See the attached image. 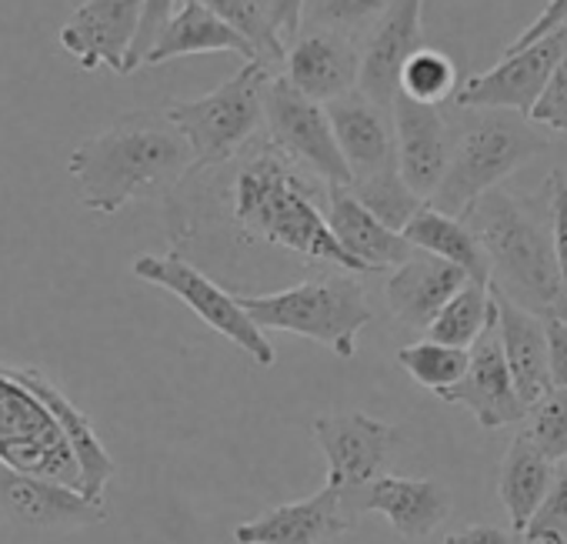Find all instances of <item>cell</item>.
Instances as JSON below:
<instances>
[{
    "label": "cell",
    "mask_w": 567,
    "mask_h": 544,
    "mask_svg": "<svg viewBox=\"0 0 567 544\" xmlns=\"http://www.w3.org/2000/svg\"><path fill=\"white\" fill-rule=\"evenodd\" d=\"M224 211L230 230L247 247L267 244L364 275L328 224V184L291 154H284L270 137H254L237 154Z\"/></svg>",
    "instance_id": "6da1fadb"
},
{
    "label": "cell",
    "mask_w": 567,
    "mask_h": 544,
    "mask_svg": "<svg viewBox=\"0 0 567 544\" xmlns=\"http://www.w3.org/2000/svg\"><path fill=\"white\" fill-rule=\"evenodd\" d=\"M68 171L87 211L117 214L137 197H167L194 171V151L167 111H131L81 141Z\"/></svg>",
    "instance_id": "7a4b0ae2"
},
{
    "label": "cell",
    "mask_w": 567,
    "mask_h": 544,
    "mask_svg": "<svg viewBox=\"0 0 567 544\" xmlns=\"http://www.w3.org/2000/svg\"><path fill=\"white\" fill-rule=\"evenodd\" d=\"M461 217L487 250L491 288L540 318H557L560 275L547 187L544 197H524L504 187H491Z\"/></svg>",
    "instance_id": "3957f363"
},
{
    "label": "cell",
    "mask_w": 567,
    "mask_h": 544,
    "mask_svg": "<svg viewBox=\"0 0 567 544\" xmlns=\"http://www.w3.org/2000/svg\"><path fill=\"white\" fill-rule=\"evenodd\" d=\"M237 298L260 331H284L318 341L344 361L358 355V335L374 321V308L351 270L311 278L284 291Z\"/></svg>",
    "instance_id": "277c9868"
},
{
    "label": "cell",
    "mask_w": 567,
    "mask_h": 544,
    "mask_svg": "<svg viewBox=\"0 0 567 544\" xmlns=\"http://www.w3.org/2000/svg\"><path fill=\"white\" fill-rule=\"evenodd\" d=\"M547 147L550 141L524 114L477 111V117H471L464 131L454 134L451 167L427 204L451 217H461L481 194L501 187L504 177H511Z\"/></svg>",
    "instance_id": "5b68a950"
},
{
    "label": "cell",
    "mask_w": 567,
    "mask_h": 544,
    "mask_svg": "<svg viewBox=\"0 0 567 544\" xmlns=\"http://www.w3.org/2000/svg\"><path fill=\"white\" fill-rule=\"evenodd\" d=\"M270 78V64L244 61V68L217 91L197 101H171L164 107L194 151L190 174L224 167L257 137L264 124V94Z\"/></svg>",
    "instance_id": "8992f818"
},
{
    "label": "cell",
    "mask_w": 567,
    "mask_h": 544,
    "mask_svg": "<svg viewBox=\"0 0 567 544\" xmlns=\"http://www.w3.org/2000/svg\"><path fill=\"white\" fill-rule=\"evenodd\" d=\"M134 278L164 288L167 295H174L177 301H184L210 331H217L220 338H227L234 348H240L257 368H274L277 365V351L267 338V331H260L254 325V318L244 311L240 298L230 295L224 285H217L207 270H200L190 257H184L181 250L171 254H141L134 264Z\"/></svg>",
    "instance_id": "52a82bcc"
},
{
    "label": "cell",
    "mask_w": 567,
    "mask_h": 544,
    "mask_svg": "<svg viewBox=\"0 0 567 544\" xmlns=\"http://www.w3.org/2000/svg\"><path fill=\"white\" fill-rule=\"evenodd\" d=\"M0 464L81 487V468L58 418L8 365H0Z\"/></svg>",
    "instance_id": "ba28073f"
},
{
    "label": "cell",
    "mask_w": 567,
    "mask_h": 544,
    "mask_svg": "<svg viewBox=\"0 0 567 544\" xmlns=\"http://www.w3.org/2000/svg\"><path fill=\"white\" fill-rule=\"evenodd\" d=\"M264 124L270 131V141L284 154H291L298 164H305L324 184H348L351 187V171H348V161L338 147V137H334V127H331L324 104L305 97L288 81V74L270 78V84H267Z\"/></svg>",
    "instance_id": "9c48e42d"
},
{
    "label": "cell",
    "mask_w": 567,
    "mask_h": 544,
    "mask_svg": "<svg viewBox=\"0 0 567 544\" xmlns=\"http://www.w3.org/2000/svg\"><path fill=\"white\" fill-rule=\"evenodd\" d=\"M318 448L328 458V487L358 491L384 474L394 448L401 444V428L364 411L321 414L315 421Z\"/></svg>",
    "instance_id": "30bf717a"
},
{
    "label": "cell",
    "mask_w": 567,
    "mask_h": 544,
    "mask_svg": "<svg viewBox=\"0 0 567 544\" xmlns=\"http://www.w3.org/2000/svg\"><path fill=\"white\" fill-rule=\"evenodd\" d=\"M560 61H564V38L560 31H554L517 54H504L501 64H494L491 71L467 78L457 88L454 104L461 111H514L527 117L550 71Z\"/></svg>",
    "instance_id": "8fae6325"
},
{
    "label": "cell",
    "mask_w": 567,
    "mask_h": 544,
    "mask_svg": "<svg viewBox=\"0 0 567 544\" xmlns=\"http://www.w3.org/2000/svg\"><path fill=\"white\" fill-rule=\"evenodd\" d=\"M144 8L147 0H84L64 21L58 41L84 71L111 68L127 78Z\"/></svg>",
    "instance_id": "7c38bea8"
},
{
    "label": "cell",
    "mask_w": 567,
    "mask_h": 544,
    "mask_svg": "<svg viewBox=\"0 0 567 544\" xmlns=\"http://www.w3.org/2000/svg\"><path fill=\"white\" fill-rule=\"evenodd\" d=\"M324 111L331 117L338 147L348 161L351 191H364L371 184H381L401 174L394 121L388 107L374 104L361 91H351L338 101H328Z\"/></svg>",
    "instance_id": "4fadbf2b"
},
{
    "label": "cell",
    "mask_w": 567,
    "mask_h": 544,
    "mask_svg": "<svg viewBox=\"0 0 567 544\" xmlns=\"http://www.w3.org/2000/svg\"><path fill=\"white\" fill-rule=\"evenodd\" d=\"M0 517L31 531H74L107 521V504L81 487L0 464Z\"/></svg>",
    "instance_id": "5bb4252c"
},
{
    "label": "cell",
    "mask_w": 567,
    "mask_h": 544,
    "mask_svg": "<svg viewBox=\"0 0 567 544\" xmlns=\"http://www.w3.org/2000/svg\"><path fill=\"white\" fill-rule=\"evenodd\" d=\"M441 401L467 408L484 431L520 424L527 418V408H524V401H520V394L514 388V378H511V368H507V358H504V348H501L497 308H494V321L487 325V331L471 348L467 374L454 388H447L441 394Z\"/></svg>",
    "instance_id": "9a60e30c"
},
{
    "label": "cell",
    "mask_w": 567,
    "mask_h": 544,
    "mask_svg": "<svg viewBox=\"0 0 567 544\" xmlns=\"http://www.w3.org/2000/svg\"><path fill=\"white\" fill-rule=\"evenodd\" d=\"M391 121H394L401 174L421 201H431V194L441 187V181L451 167L454 131L437 104H421L404 94L394 97Z\"/></svg>",
    "instance_id": "2e32d148"
},
{
    "label": "cell",
    "mask_w": 567,
    "mask_h": 544,
    "mask_svg": "<svg viewBox=\"0 0 567 544\" xmlns=\"http://www.w3.org/2000/svg\"><path fill=\"white\" fill-rule=\"evenodd\" d=\"M344 504L354 521H361L371 511L384 514L388 524L394 527V534H401L408 541L427 537L451 514V494L441 481L404 478V474H381L371 484L348 491Z\"/></svg>",
    "instance_id": "e0dca14e"
},
{
    "label": "cell",
    "mask_w": 567,
    "mask_h": 544,
    "mask_svg": "<svg viewBox=\"0 0 567 544\" xmlns=\"http://www.w3.org/2000/svg\"><path fill=\"white\" fill-rule=\"evenodd\" d=\"M358 521L351 517L344 494L338 487H321L318 494L305 501L277 504L244 524L234 527L237 544H328L348 531H354Z\"/></svg>",
    "instance_id": "ac0fdd59"
},
{
    "label": "cell",
    "mask_w": 567,
    "mask_h": 544,
    "mask_svg": "<svg viewBox=\"0 0 567 544\" xmlns=\"http://www.w3.org/2000/svg\"><path fill=\"white\" fill-rule=\"evenodd\" d=\"M421 11H424V0H394L364 44L358 91L388 111H391L394 97L401 94L404 64L411 61V54H417L424 48Z\"/></svg>",
    "instance_id": "d6986e66"
},
{
    "label": "cell",
    "mask_w": 567,
    "mask_h": 544,
    "mask_svg": "<svg viewBox=\"0 0 567 544\" xmlns=\"http://www.w3.org/2000/svg\"><path fill=\"white\" fill-rule=\"evenodd\" d=\"M361 48L354 38L334 31H301L298 41L288 48L284 68L288 81L311 101L328 104L338 101L361 84Z\"/></svg>",
    "instance_id": "ffe728a7"
},
{
    "label": "cell",
    "mask_w": 567,
    "mask_h": 544,
    "mask_svg": "<svg viewBox=\"0 0 567 544\" xmlns=\"http://www.w3.org/2000/svg\"><path fill=\"white\" fill-rule=\"evenodd\" d=\"M328 224L338 237V244L358 260L364 270H394L404 260L414 257V244L404 237V230L388 227L348 184H328Z\"/></svg>",
    "instance_id": "44dd1931"
},
{
    "label": "cell",
    "mask_w": 567,
    "mask_h": 544,
    "mask_svg": "<svg viewBox=\"0 0 567 544\" xmlns=\"http://www.w3.org/2000/svg\"><path fill=\"white\" fill-rule=\"evenodd\" d=\"M471 278L464 270L444 257H434L427 250H414L411 260L391 270L384 298L398 325L411 331H427L431 321L441 315V308L467 285Z\"/></svg>",
    "instance_id": "7402d4cb"
},
{
    "label": "cell",
    "mask_w": 567,
    "mask_h": 544,
    "mask_svg": "<svg viewBox=\"0 0 567 544\" xmlns=\"http://www.w3.org/2000/svg\"><path fill=\"white\" fill-rule=\"evenodd\" d=\"M494 308H497V335L501 348L514 378V388L524 401V408H534L550 388V338H547V318L520 308L497 288H491Z\"/></svg>",
    "instance_id": "603a6c76"
},
{
    "label": "cell",
    "mask_w": 567,
    "mask_h": 544,
    "mask_svg": "<svg viewBox=\"0 0 567 544\" xmlns=\"http://www.w3.org/2000/svg\"><path fill=\"white\" fill-rule=\"evenodd\" d=\"M11 368V365H8ZM48 408H51V414L58 418V424H61V431H64V438H68V444H71V451H74V458H78V468H81V491L87 494V497H94V501H104V491H107V484L114 481V474H117V461H114V454L104 448V441H101V434L94 431V424H91V418L41 371V368H11Z\"/></svg>",
    "instance_id": "cb8c5ba5"
},
{
    "label": "cell",
    "mask_w": 567,
    "mask_h": 544,
    "mask_svg": "<svg viewBox=\"0 0 567 544\" xmlns=\"http://www.w3.org/2000/svg\"><path fill=\"white\" fill-rule=\"evenodd\" d=\"M187 54H237L244 61H260L254 44L227 21H220L210 8H204L200 0H181V8H174V14L151 44L144 68Z\"/></svg>",
    "instance_id": "d4e9b609"
},
{
    "label": "cell",
    "mask_w": 567,
    "mask_h": 544,
    "mask_svg": "<svg viewBox=\"0 0 567 544\" xmlns=\"http://www.w3.org/2000/svg\"><path fill=\"white\" fill-rule=\"evenodd\" d=\"M404 237L417 250H427L434 257H444V260L457 264L474 285L491 288V260H487V250L477 240V234L467 227L464 217H451V214H444V211H437V207H431L424 201L417 207V214L408 220Z\"/></svg>",
    "instance_id": "484cf974"
},
{
    "label": "cell",
    "mask_w": 567,
    "mask_h": 544,
    "mask_svg": "<svg viewBox=\"0 0 567 544\" xmlns=\"http://www.w3.org/2000/svg\"><path fill=\"white\" fill-rule=\"evenodd\" d=\"M554 468L557 464L547 461L524 431L504 451L501 471H497V497H501V504L511 517V527L517 534H524L534 511L540 507V501L554 481Z\"/></svg>",
    "instance_id": "4316f807"
},
{
    "label": "cell",
    "mask_w": 567,
    "mask_h": 544,
    "mask_svg": "<svg viewBox=\"0 0 567 544\" xmlns=\"http://www.w3.org/2000/svg\"><path fill=\"white\" fill-rule=\"evenodd\" d=\"M491 321H494V295H491V288L467 281V285L441 308V315L431 321V328H427L424 335H427L431 341H441V345L471 351L474 341L487 331Z\"/></svg>",
    "instance_id": "83f0119b"
},
{
    "label": "cell",
    "mask_w": 567,
    "mask_h": 544,
    "mask_svg": "<svg viewBox=\"0 0 567 544\" xmlns=\"http://www.w3.org/2000/svg\"><path fill=\"white\" fill-rule=\"evenodd\" d=\"M200 4L210 8L220 21H227L237 34H244L264 64L277 68L288 58V44H284L274 24L270 0H200Z\"/></svg>",
    "instance_id": "f1b7e54d"
},
{
    "label": "cell",
    "mask_w": 567,
    "mask_h": 544,
    "mask_svg": "<svg viewBox=\"0 0 567 544\" xmlns=\"http://www.w3.org/2000/svg\"><path fill=\"white\" fill-rule=\"evenodd\" d=\"M398 365L421 384L427 388L431 394H444L447 388H454L464 374H467V365H471V351L464 348H451V345H441V341H417V345H408L398 351Z\"/></svg>",
    "instance_id": "f546056e"
},
{
    "label": "cell",
    "mask_w": 567,
    "mask_h": 544,
    "mask_svg": "<svg viewBox=\"0 0 567 544\" xmlns=\"http://www.w3.org/2000/svg\"><path fill=\"white\" fill-rule=\"evenodd\" d=\"M401 94L421 104H444L457 94V64L437 48H421L401 71Z\"/></svg>",
    "instance_id": "4dcf8cb0"
},
{
    "label": "cell",
    "mask_w": 567,
    "mask_h": 544,
    "mask_svg": "<svg viewBox=\"0 0 567 544\" xmlns=\"http://www.w3.org/2000/svg\"><path fill=\"white\" fill-rule=\"evenodd\" d=\"M394 0H308L305 31H334L354 38L378 24Z\"/></svg>",
    "instance_id": "1f68e13d"
},
{
    "label": "cell",
    "mask_w": 567,
    "mask_h": 544,
    "mask_svg": "<svg viewBox=\"0 0 567 544\" xmlns=\"http://www.w3.org/2000/svg\"><path fill=\"white\" fill-rule=\"evenodd\" d=\"M524 434L534 441V448L547 461L554 464L567 461V391L564 388H550L534 408H527Z\"/></svg>",
    "instance_id": "d6a6232c"
},
{
    "label": "cell",
    "mask_w": 567,
    "mask_h": 544,
    "mask_svg": "<svg viewBox=\"0 0 567 544\" xmlns=\"http://www.w3.org/2000/svg\"><path fill=\"white\" fill-rule=\"evenodd\" d=\"M527 544H567V461L554 468V481L524 527Z\"/></svg>",
    "instance_id": "836d02e7"
},
{
    "label": "cell",
    "mask_w": 567,
    "mask_h": 544,
    "mask_svg": "<svg viewBox=\"0 0 567 544\" xmlns=\"http://www.w3.org/2000/svg\"><path fill=\"white\" fill-rule=\"evenodd\" d=\"M527 121L537 127H547L554 134H567V61H560L550 71V78H547L540 97L534 101Z\"/></svg>",
    "instance_id": "e575fe53"
},
{
    "label": "cell",
    "mask_w": 567,
    "mask_h": 544,
    "mask_svg": "<svg viewBox=\"0 0 567 544\" xmlns=\"http://www.w3.org/2000/svg\"><path fill=\"white\" fill-rule=\"evenodd\" d=\"M547 194L554 211V254H557V275H560V315L567 321V177L564 171L547 174Z\"/></svg>",
    "instance_id": "d590c367"
},
{
    "label": "cell",
    "mask_w": 567,
    "mask_h": 544,
    "mask_svg": "<svg viewBox=\"0 0 567 544\" xmlns=\"http://www.w3.org/2000/svg\"><path fill=\"white\" fill-rule=\"evenodd\" d=\"M567 24V0H547V8L504 48V54H517V51H524V48H530L534 41H540V38H547V34H554V31H560Z\"/></svg>",
    "instance_id": "8d00e7d4"
},
{
    "label": "cell",
    "mask_w": 567,
    "mask_h": 544,
    "mask_svg": "<svg viewBox=\"0 0 567 544\" xmlns=\"http://www.w3.org/2000/svg\"><path fill=\"white\" fill-rule=\"evenodd\" d=\"M177 0H147L144 8V24H141V34H137V44H134V54H131V74L137 68H144V58L154 44V38L161 34V28L167 24V18L174 14Z\"/></svg>",
    "instance_id": "74e56055"
},
{
    "label": "cell",
    "mask_w": 567,
    "mask_h": 544,
    "mask_svg": "<svg viewBox=\"0 0 567 544\" xmlns=\"http://www.w3.org/2000/svg\"><path fill=\"white\" fill-rule=\"evenodd\" d=\"M444 544H527L524 534L514 527H497V524H467L457 527L444 537Z\"/></svg>",
    "instance_id": "f35d334b"
},
{
    "label": "cell",
    "mask_w": 567,
    "mask_h": 544,
    "mask_svg": "<svg viewBox=\"0 0 567 544\" xmlns=\"http://www.w3.org/2000/svg\"><path fill=\"white\" fill-rule=\"evenodd\" d=\"M305 4L308 0H270V8H274V24L284 38V44H295L298 34L305 31Z\"/></svg>",
    "instance_id": "ab89813d"
},
{
    "label": "cell",
    "mask_w": 567,
    "mask_h": 544,
    "mask_svg": "<svg viewBox=\"0 0 567 544\" xmlns=\"http://www.w3.org/2000/svg\"><path fill=\"white\" fill-rule=\"evenodd\" d=\"M547 338H550V378L554 388L567 391V321L547 318Z\"/></svg>",
    "instance_id": "60d3db41"
},
{
    "label": "cell",
    "mask_w": 567,
    "mask_h": 544,
    "mask_svg": "<svg viewBox=\"0 0 567 544\" xmlns=\"http://www.w3.org/2000/svg\"><path fill=\"white\" fill-rule=\"evenodd\" d=\"M560 38H564V61H567V24L560 28Z\"/></svg>",
    "instance_id": "b9f144b4"
}]
</instances>
